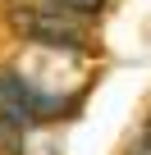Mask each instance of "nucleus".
<instances>
[{
	"mask_svg": "<svg viewBox=\"0 0 151 155\" xmlns=\"http://www.w3.org/2000/svg\"><path fill=\"white\" fill-rule=\"evenodd\" d=\"M60 9H69V14H78V18H92V14H101L105 9V0H55Z\"/></svg>",
	"mask_w": 151,
	"mask_h": 155,
	"instance_id": "7ed1b4c3",
	"label": "nucleus"
},
{
	"mask_svg": "<svg viewBox=\"0 0 151 155\" xmlns=\"http://www.w3.org/2000/svg\"><path fill=\"white\" fill-rule=\"evenodd\" d=\"M9 28L55 55H83L87 50V18L60 9L55 0H14L9 5Z\"/></svg>",
	"mask_w": 151,
	"mask_h": 155,
	"instance_id": "f257e3e1",
	"label": "nucleus"
},
{
	"mask_svg": "<svg viewBox=\"0 0 151 155\" xmlns=\"http://www.w3.org/2000/svg\"><path fill=\"white\" fill-rule=\"evenodd\" d=\"M23 128L9 119V114H0V155H23Z\"/></svg>",
	"mask_w": 151,
	"mask_h": 155,
	"instance_id": "f03ea898",
	"label": "nucleus"
}]
</instances>
